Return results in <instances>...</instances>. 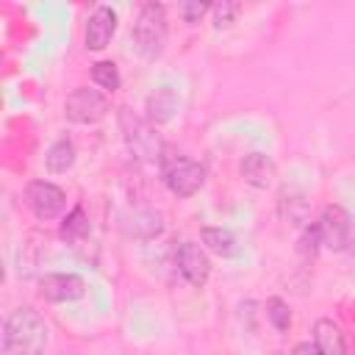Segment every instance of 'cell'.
I'll use <instances>...</instances> for the list:
<instances>
[{
  "mask_svg": "<svg viewBox=\"0 0 355 355\" xmlns=\"http://www.w3.org/2000/svg\"><path fill=\"white\" fill-rule=\"evenodd\" d=\"M47 324L33 308H17L3 322V352L6 355H44Z\"/></svg>",
  "mask_w": 355,
  "mask_h": 355,
  "instance_id": "6da1fadb",
  "label": "cell"
},
{
  "mask_svg": "<svg viewBox=\"0 0 355 355\" xmlns=\"http://www.w3.org/2000/svg\"><path fill=\"white\" fill-rule=\"evenodd\" d=\"M166 8L161 3H144L133 22V42L141 58L155 61L166 47Z\"/></svg>",
  "mask_w": 355,
  "mask_h": 355,
  "instance_id": "7a4b0ae2",
  "label": "cell"
},
{
  "mask_svg": "<svg viewBox=\"0 0 355 355\" xmlns=\"http://www.w3.org/2000/svg\"><path fill=\"white\" fill-rule=\"evenodd\" d=\"M158 166H161V178H164L166 189L175 197H191L205 183V166L200 161H194V158L169 153V147H164Z\"/></svg>",
  "mask_w": 355,
  "mask_h": 355,
  "instance_id": "3957f363",
  "label": "cell"
},
{
  "mask_svg": "<svg viewBox=\"0 0 355 355\" xmlns=\"http://www.w3.org/2000/svg\"><path fill=\"white\" fill-rule=\"evenodd\" d=\"M119 128H122V136H125L128 147L139 158H144V161H161V153H164L166 144H161L153 122L136 116L130 108H122L119 111Z\"/></svg>",
  "mask_w": 355,
  "mask_h": 355,
  "instance_id": "277c9868",
  "label": "cell"
},
{
  "mask_svg": "<svg viewBox=\"0 0 355 355\" xmlns=\"http://www.w3.org/2000/svg\"><path fill=\"white\" fill-rule=\"evenodd\" d=\"M64 114L75 125H97L108 114V100H105L103 92L83 86V89H75V92L67 94Z\"/></svg>",
  "mask_w": 355,
  "mask_h": 355,
  "instance_id": "5b68a950",
  "label": "cell"
},
{
  "mask_svg": "<svg viewBox=\"0 0 355 355\" xmlns=\"http://www.w3.org/2000/svg\"><path fill=\"white\" fill-rule=\"evenodd\" d=\"M25 205L31 208L36 219L47 222V219H55L67 208V194L61 186L50 180H31L25 186Z\"/></svg>",
  "mask_w": 355,
  "mask_h": 355,
  "instance_id": "8992f818",
  "label": "cell"
},
{
  "mask_svg": "<svg viewBox=\"0 0 355 355\" xmlns=\"http://www.w3.org/2000/svg\"><path fill=\"white\" fill-rule=\"evenodd\" d=\"M319 236H322V247L341 252L349 244V230H352V219L347 214V208L341 205H324L319 219H316Z\"/></svg>",
  "mask_w": 355,
  "mask_h": 355,
  "instance_id": "52a82bcc",
  "label": "cell"
},
{
  "mask_svg": "<svg viewBox=\"0 0 355 355\" xmlns=\"http://www.w3.org/2000/svg\"><path fill=\"white\" fill-rule=\"evenodd\" d=\"M175 266L183 275V280L197 286V288H202L208 283V277H211V258L194 241H180L175 247Z\"/></svg>",
  "mask_w": 355,
  "mask_h": 355,
  "instance_id": "ba28073f",
  "label": "cell"
},
{
  "mask_svg": "<svg viewBox=\"0 0 355 355\" xmlns=\"http://www.w3.org/2000/svg\"><path fill=\"white\" fill-rule=\"evenodd\" d=\"M86 294V280L75 272H50L39 280V297L47 302H75Z\"/></svg>",
  "mask_w": 355,
  "mask_h": 355,
  "instance_id": "9c48e42d",
  "label": "cell"
},
{
  "mask_svg": "<svg viewBox=\"0 0 355 355\" xmlns=\"http://www.w3.org/2000/svg\"><path fill=\"white\" fill-rule=\"evenodd\" d=\"M116 33V11L111 6H97L86 19V47L89 50H105L111 36Z\"/></svg>",
  "mask_w": 355,
  "mask_h": 355,
  "instance_id": "30bf717a",
  "label": "cell"
},
{
  "mask_svg": "<svg viewBox=\"0 0 355 355\" xmlns=\"http://www.w3.org/2000/svg\"><path fill=\"white\" fill-rule=\"evenodd\" d=\"M275 175H277V166H275V161L266 153H250V155H244V161H241V178L252 189H269L272 180H275Z\"/></svg>",
  "mask_w": 355,
  "mask_h": 355,
  "instance_id": "8fae6325",
  "label": "cell"
},
{
  "mask_svg": "<svg viewBox=\"0 0 355 355\" xmlns=\"http://www.w3.org/2000/svg\"><path fill=\"white\" fill-rule=\"evenodd\" d=\"M122 230L133 239H155L164 233V216L153 208H136L125 216Z\"/></svg>",
  "mask_w": 355,
  "mask_h": 355,
  "instance_id": "7c38bea8",
  "label": "cell"
},
{
  "mask_svg": "<svg viewBox=\"0 0 355 355\" xmlns=\"http://www.w3.org/2000/svg\"><path fill=\"white\" fill-rule=\"evenodd\" d=\"M277 216L291 227H305L308 222V200L300 189H283L277 200Z\"/></svg>",
  "mask_w": 355,
  "mask_h": 355,
  "instance_id": "4fadbf2b",
  "label": "cell"
},
{
  "mask_svg": "<svg viewBox=\"0 0 355 355\" xmlns=\"http://www.w3.org/2000/svg\"><path fill=\"white\" fill-rule=\"evenodd\" d=\"M313 344L322 355H347V338L333 319H316L313 324Z\"/></svg>",
  "mask_w": 355,
  "mask_h": 355,
  "instance_id": "5bb4252c",
  "label": "cell"
},
{
  "mask_svg": "<svg viewBox=\"0 0 355 355\" xmlns=\"http://www.w3.org/2000/svg\"><path fill=\"white\" fill-rule=\"evenodd\" d=\"M175 111H178V97L169 86H158L147 94V122L166 125V122H172Z\"/></svg>",
  "mask_w": 355,
  "mask_h": 355,
  "instance_id": "9a60e30c",
  "label": "cell"
},
{
  "mask_svg": "<svg viewBox=\"0 0 355 355\" xmlns=\"http://www.w3.org/2000/svg\"><path fill=\"white\" fill-rule=\"evenodd\" d=\"M72 164H75V144H72V139H69V136L55 139V141L50 144L47 155H44V166H47V172L61 175V172H67Z\"/></svg>",
  "mask_w": 355,
  "mask_h": 355,
  "instance_id": "2e32d148",
  "label": "cell"
},
{
  "mask_svg": "<svg viewBox=\"0 0 355 355\" xmlns=\"http://www.w3.org/2000/svg\"><path fill=\"white\" fill-rule=\"evenodd\" d=\"M200 239L202 244L219 255V258H233L239 252V244H236V236L227 230V227H202L200 230Z\"/></svg>",
  "mask_w": 355,
  "mask_h": 355,
  "instance_id": "e0dca14e",
  "label": "cell"
},
{
  "mask_svg": "<svg viewBox=\"0 0 355 355\" xmlns=\"http://www.w3.org/2000/svg\"><path fill=\"white\" fill-rule=\"evenodd\" d=\"M89 230H92V225H89V216H86L83 205H75V208L64 216V222H61V227H58V236H61L67 244H78V241H83V239L89 236Z\"/></svg>",
  "mask_w": 355,
  "mask_h": 355,
  "instance_id": "ac0fdd59",
  "label": "cell"
},
{
  "mask_svg": "<svg viewBox=\"0 0 355 355\" xmlns=\"http://www.w3.org/2000/svg\"><path fill=\"white\" fill-rule=\"evenodd\" d=\"M92 80L94 86L105 89V92H116L122 86V78H119V69L114 61H97L92 64Z\"/></svg>",
  "mask_w": 355,
  "mask_h": 355,
  "instance_id": "d6986e66",
  "label": "cell"
},
{
  "mask_svg": "<svg viewBox=\"0 0 355 355\" xmlns=\"http://www.w3.org/2000/svg\"><path fill=\"white\" fill-rule=\"evenodd\" d=\"M266 319L272 322L275 330L286 333L291 327V308H288V302L280 300V297H269L266 300Z\"/></svg>",
  "mask_w": 355,
  "mask_h": 355,
  "instance_id": "ffe728a7",
  "label": "cell"
},
{
  "mask_svg": "<svg viewBox=\"0 0 355 355\" xmlns=\"http://www.w3.org/2000/svg\"><path fill=\"white\" fill-rule=\"evenodd\" d=\"M211 11H214V28H216V31H222V28H230V25L236 22V17H239L241 6H239V3H233V0H222V3H214V6H211Z\"/></svg>",
  "mask_w": 355,
  "mask_h": 355,
  "instance_id": "44dd1931",
  "label": "cell"
},
{
  "mask_svg": "<svg viewBox=\"0 0 355 355\" xmlns=\"http://www.w3.org/2000/svg\"><path fill=\"white\" fill-rule=\"evenodd\" d=\"M319 247H322V236H319L316 222H311V225H305V230H302V236H300V252H302L305 258H313V255L319 252Z\"/></svg>",
  "mask_w": 355,
  "mask_h": 355,
  "instance_id": "7402d4cb",
  "label": "cell"
},
{
  "mask_svg": "<svg viewBox=\"0 0 355 355\" xmlns=\"http://www.w3.org/2000/svg\"><path fill=\"white\" fill-rule=\"evenodd\" d=\"M180 17H183V22H189V25H194V22H200L202 19V14L205 11H211V6L208 3H200V0H186V3H180Z\"/></svg>",
  "mask_w": 355,
  "mask_h": 355,
  "instance_id": "603a6c76",
  "label": "cell"
},
{
  "mask_svg": "<svg viewBox=\"0 0 355 355\" xmlns=\"http://www.w3.org/2000/svg\"><path fill=\"white\" fill-rule=\"evenodd\" d=\"M291 355H322V352L316 349V344H313V341H300V344H294Z\"/></svg>",
  "mask_w": 355,
  "mask_h": 355,
  "instance_id": "cb8c5ba5",
  "label": "cell"
}]
</instances>
